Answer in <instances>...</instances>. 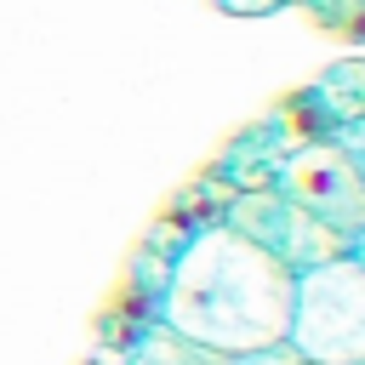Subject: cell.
<instances>
[{
  "instance_id": "9c48e42d",
  "label": "cell",
  "mask_w": 365,
  "mask_h": 365,
  "mask_svg": "<svg viewBox=\"0 0 365 365\" xmlns=\"http://www.w3.org/2000/svg\"><path fill=\"white\" fill-rule=\"evenodd\" d=\"M222 11H240V17H262V11H274L279 0H217Z\"/></svg>"
},
{
  "instance_id": "277c9868",
  "label": "cell",
  "mask_w": 365,
  "mask_h": 365,
  "mask_svg": "<svg viewBox=\"0 0 365 365\" xmlns=\"http://www.w3.org/2000/svg\"><path fill=\"white\" fill-rule=\"evenodd\" d=\"M274 188L285 200H297L308 217H319L331 234H342V240L365 234V177L331 137L297 143L285 160H274Z\"/></svg>"
},
{
  "instance_id": "7a4b0ae2",
  "label": "cell",
  "mask_w": 365,
  "mask_h": 365,
  "mask_svg": "<svg viewBox=\"0 0 365 365\" xmlns=\"http://www.w3.org/2000/svg\"><path fill=\"white\" fill-rule=\"evenodd\" d=\"M285 342L308 365H365V268L354 257L297 274Z\"/></svg>"
},
{
  "instance_id": "8992f818",
  "label": "cell",
  "mask_w": 365,
  "mask_h": 365,
  "mask_svg": "<svg viewBox=\"0 0 365 365\" xmlns=\"http://www.w3.org/2000/svg\"><path fill=\"white\" fill-rule=\"evenodd\" d=\"M314 103L325 108L331 125L359 120V114H365V57H342V63H331V68L319 74V86H314Z\"/></svg>"
},
{
  "instance_id": "30bf717a",
  "label": "cell",
  "mask_w": 365,
  "mask_h": 365,
  "mask_svg": "<svg viewBox=\"0 0 365 365\" xmlns=\"http://www.w3.org/2000/svg\"><path fill=\"white\" fill-rule=\"evenodd\" d=\"M348 257H354V262L365 268V234H354V240H348Z\"/></svg>"
},
{
  "instance_id": "6da1fadb",
  "label": "cell",
  "mask_w": 365,
  "mask_h": 365,
  "mask_svg": "<svg viewBox=\"0 0 365 365\" xmlns=\"http://www.w3.org/2000/svg\"><path fill=\"white\" fill-rule=\"evenodd\" d=\"M291 297H297L291 268H279L268 251H257L234 228L205 222L171 257L154 319L217 354H251V348L285 342Z\"/></svg>"
},
{
  "instance_id": "3957f363",
  "label": "cell",
  "mask_w": 365,
  "mask_h": 365,
  "mask_svg": "<svg viewBox=\"0 0 365 365\" xmlns=\"http://www.w3.org/2000/svg\"><path fill=\"white\" fill-rule=\"evenodd\" d=\"M217 222L234 228L240 240H251L257 251H268V257H274L279 268H291V274H308V268H319V262H331V257H348V240L331 234L319 217H308L297 200H285L274 182L240 188Z\"/></svg>"
},
{
  "instance_id": "52a82bcc",
  "label": "cell",
  "mask_w": 365,
  "mask_h": 365,
  "mask_svg": "<svg viewBox=\"0 0 365 365\" xmlns=\"http://www.w3.org/2000/svg\"><path fill=\"white\" fill-rule=\"evenodd\" d=\"M325 137H331V143H336V148L354 160V171L365 177V114H359V120H342V125H331Z\"/></svg>"
},
{
  "instance_id": "ba28073f",
  "label": "cell",
  "mask_w": 365,
  "mask_h": 365,
  "mask_svg": "<svg viewBox=\"0 0 365 365\" xmlns=\"http://www.w3.org/2000/svg\"><path fill=\"white\" fill-rule=\"evenodd\" d=\"M234 365H308L291 342H274V348H251V354H234Z\"/></svg>"
},
{
  "instance_id": "5b68a950",
  "label": "cell",
  "mask_w": 365,
  "mask_h": 365,
  "mask_svg": "<svg viewBox=\"0 0 365 365\" xmlns=\"http://www.w3.org/2000/svg\"><path fill=\"white\" fill-rule=\"evenodd\" d=\"M120 365H234V354H217V348H205V342H194V336L148 319V325L125 342Z\"/></svg>"
}]
</instances>
